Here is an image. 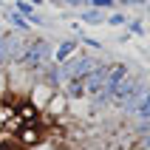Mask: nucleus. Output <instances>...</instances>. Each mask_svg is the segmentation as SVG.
<instances>
[{"instance_id": "obj_5", "label": "nucleus", "mask_w": 150, "mask_h": 150, "mask_svg": "<svg viewBox=\"0 0 150 150\" xmlns=\"http://www.w3.org/2000/svg\"><path fill=\"white\" fill-rule=\"evenodd\" d=\"M62 88H65V96L68 99H82L85 96V74L82 76H71V79H65V82H62Z\"/></svg>"}, {"instance_id": "obj_13", "label": "nucleus", "mask_w": 150, "mask_h": 150, "mask_svg": "<svg viewBox=\"0 0 150 150\" xmlns=\"http://www.w3.org/2000/svg\"><path fill=\"white\" fill-rule=\"evenodd\" d=\"M127 34H130V37H144V34H147V23H144L142 17H139V20H127Z\"/></svg>"}, {"instance_id": "obj_24", "label": "nucleus", "mask_w": 150, "mask_h": 150, "mask_svg": "<svg viewBox=\"0 0 150 150\" xmlns=\"http://www.w3.org/2000/svg\"><path fill=\"white\" fill-rule=\"evenodd\" d=\"M0 6H3V3H0Z\"/></svg>"}, {"instance_id": "obj_20", "label": "nucleus", "mask_w": 150, "mask_h": 150, "mask_svg": "<svg viewBox=\"0 0 150 150\" xmlns=\"http://www.w3.org/2000/svg\"><path fill=\"white\" fill-rule=\"evenodd\" d=\"M142 133H150V119L144 122V127H142Z\"/></svg>"}, {"instance_id": "obj_2", "label": "nucleus", "mask_w": 150, "mask_h": 150, "mask_svg": "<svg viewBox=\"0 0 150 150\" xmlns=\"http://www.w3.org/2000/svg\"><path fill=\"white\" fill-rule=\"evenodd\" d=\"M96 62H99V59L93 57V54H85V51L79 54V51H76V54H71L65 62H57V68H59V79L65 82V79H71V76H82V74H88V71H91Z\"/></svg>"}, {"instance_id": "obj_6", "label": "nucleus", "mask_w": 150, "mask_h": 150, "mask_svg": "<svg viewBox=\"0 0 150 150\" xmlns=\"http://www.w3.org/2000/svg\"><path fill=\"white\" fill-rule=\"evenodd\" d=\"M76 51H79V40H62L57 48H54L51 59H54V62H65L71 54H76Z\"/></svg>"}, {"instance_id": "obj_23", "label": "nucleus", "mask_w": 150, "mask_h": 150, "mask_svg": "<svg viewBox=\"0 0 150 150\" xmlns=\"http://www.w3.org/2000/svg\"><path fill=\"white\" fill-rule=\"evenodd\" d=\"M144 3H150V0H144Z\"/></svg>"}, {"instance_id": "obj_3", "label": "nucleus", "mask_w": 150, "mask_h": 150, "mask_svg": "<svg viewBox=\"0 0 150 150\" xmlns=\"http://www.w3.org/2000/svg\"><path fill=\"white\" fill-rule=\"evenodd\" d=\"M105 71H108V62H96V65L85 74V96L96 99V96L105 91Z\"/></svg>"}, {"instance_id": "obj_22", "label": "nucleus", "mask_w": 150, "mask_h": 150, "mask_svg": "<svg viewBox=\"0 0 150 150\" xmlns=\"http://www.w3.org/2000/svg\"><path fill=\"white\" fill-rule=\"evenodd\" d=\"M144 23H147V25H150V14H147V20H144Z\"/></svg>"}, {"instance_id": "obj_12", "label": "nucleus", "mask_w": 150, "mask_h": 150, "mask_svg": "<svg viewBox=\"0 0 150 150\" xmlns=\"http://www.w3.org/2000/svg\"><path fill=\"white\" fill-rule=\"evenodd\" d=\"M6 20H8L11 25H14L17 31H28V28H31V23H28V20H25V17L20 14V11H14V8H11V11L6 14Z\"/></svg>"}, {"instance_id": "obj_8", "label": "nucleus", "mask_w": 150, "mask_h": 150, "mask_svg": "<svg viewBox=\"0 0 150 150\" xmlns=\"http://www.w3.org/2000/svg\"><path fill=\"white\" fill-rule=\"evenodd\" d=\"M40 76H42V85H48V88H57V85H62L57 62H48V65H45V68L40 71Z\"/></svg>"}, {"instance_id": "obj_9", "label": "nucleus", "mask_w": 150, "mask_h": 150, "mask_svg": "<svg viewBox=\"0 0 150 150\" xmlns=\"http://www.w3.org/2000/svg\"><path fill=\"white\" fill-rule=\"evenodd\" d=\"M45 108H48L51 113H65V108H68V96H65V93H57V91H54V93H51V99L45 102Z\"/></svg>"}, {"instance_id": "obj_18", "label": "nucleus", "mask_w": 150, "mask_h": 150, "mask_svg": "<svg viewBox=\"0 0 150 150\" xmlns=\"http://www.w3.org/2000/svg\"><path fill=\"white\" fill-rule=\"evenodd\" d=\"M82 42H85V45H91L93 51H99V48H102V42H99V40H93V37H82Z\"/></svg>"}, {"instance_id": "obj_14", "label": "nucleus", "mask_w": 150, "mask_h": 150, "mask_svg": "<svg viewBox=\"0 0 150 150\" xmlns=\"http://www.w3.org/2000/svg\"><path fill=\"white\" fill-rule=\"evenodd\" d=\"M14 11H20L23 17H28V14L37 11V6H34L31 0H14Z\"/></svg>"}, {"instance_id": "obj_7", "label": "nucleus", "mask_w": 150, "mask_h": 150, "mask_svg": "<svg viewBox=\"0 0 150 150\" xmlns=\"http://www.w3.org/2000/svg\"><path fill=\"white\" fill-rule=\"evenodd\" d=\"M79 17H82V23H88V25H105V20H108L105 8H93V6H85Z\"/></svg>"}, {"instance_id": "obj_10", "label": "nucleus", "mask_w": 150, "mask_h": 150, "mask_svg": "<svg viewBox=\"0 0 150 150\" xmlns=\"http://www.w3.org/2000/svg\"><path fill=\"white\" fill-rule=\"evenodd\" d=\"M133 113L142 119V122H147V119H150V85H147V91H144V96L139 99V105H136Z\"/></svg>"}, {"instance_id": "obj_16", "label": "nucleus", "mask_w": 150, "mask_h": 150, "mask_svg": "<svg viewBox=\"0 0 150 150\" xmlns=\"http://www.w3.org/2000/svg\"><path fill=\"white\" fill-rule=\"evenodd\" d=\"M108 25H113V28H122V25H127V14H122V11H116V14H108V20H105Z\"/></svg>"}, {"instance_id": "obj_4", "label": "nucleus", "mask_w": 150, "mask_h": 150, "mask_svg": "<svg viewBox=\"0 0 150 150\" xmlns=\"http://www.w3.org/2000/svg\"><path fill=\"white\" fill-rule=\"evenodd\" d=\"M125 76H130V65H127V62H108V71H105V91H113Z\"/></svg>"}, {"instance_id": "obj_15", "label": "nucleus", "mask_w": 150, "mask_h": 150, "mask_svg": "<svg viewBox=\"0 0 150 150\" xmlns=\"http://www.w3.org/2000/svg\"><path fill=\"white\" fill-rule=\"evenodd\" d=\"M20 139H23V142H37V139H40V130L34 125H25L23 130H20Z\"/></svg>"}, {"instance_id": "obj_17", "label": "nucleus", "mask_w": 150, "mask_h": 150, "mask_svg": "<svg viewBox=\"0 0 150 150\" xmlns=\"http://www.w3.org/2000/svg\"><path fill=\"white\" fill-rule=\"evenodd\" d=\"M88 6H93V8H113V6H119L116 0H88Z\"/></svg>"}, {"instance_id": "obj_21", "label": "nucleus", "mask_w": 150, "mask_h": 150, "mask_svg": "<svg viewBox=\"0 0 150 150\" xmlns=\"http://www.w3.org/2000/svg\"><path fill=\"white\" fill-rule=\"evenodd\" d=\"M116 3H122V6H127V0H116Z\"/></svg>"}, {"instance_id": "obj_19", "label": "nucleus", "mask_w": 150, "mask_h": 150, "mask_svg": "<svg viewBox=\"0 0 150 150\" xmlns=\"http://www.w3.org/2000/svg\"><path fill=\"white\" fill-rule=\"evenodd\" d=\"M65 6H74V8H85L88 0H65Z\"/></svg>"}, {"instance_id": "obj_11", "label": "nucleus", "mask_w": 150, "mask_h": 150, "mask_svg": "<svg viewBox=\"0 0 150 150\" xmlns=\"http://www.w3.org/2000/svg\"><path fill=\"white\" fill-rule=\"evenodd\" d=\"M51 93H54V88H48V85H42V82H40V88H34V105H37V110L45 108V102L51 99Z\"/></svg>"}, {"instance_id": "obj_1", "label": "nucleus", "mask_w": 150, "mask_h": 150, "mask_svg": "<svg viewBox=\"0 0 150 150\" xmlns=\"http://www.w3.org/2000/svg\"><path fill=\"white\" fill-rule=\"evenodd\" d=\"M51 54H54V48H51L48 40H31V42H25V45H23V54H20L17 62H20L23 68H28L31 74H40L48 62H54Z\"/></svg>"}]
</instances>
